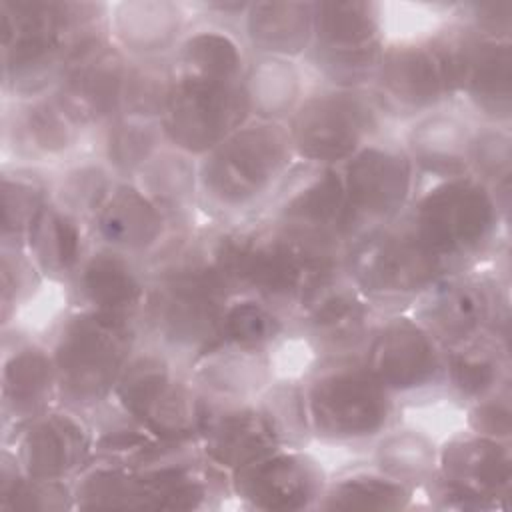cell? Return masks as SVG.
I'll return each mask as SVG.
<instances>
[{"mask_svg": "<svg viewBox=\"0 0 512 512\" xmlns=\"http://www.w3.org/2000/svg\"><path fill=\"white\" fill-rule=\"evenodd\" d=\"M370 92L392 124H406L430 110L450 106L426 32L388 38Z\"/></svg>", "mask_w": 512, "mask_h": 512, "instance_id": "21", "label": "cell"}, {"mask_svg": "<svg viewBox=\"0 0 512 512\" xmlns=\"http://www.w3.org/2000/svg\"><path fill=\"white\" fill-rule=\"evenodd\" d=\"M474 126L460 106H442L404 124L398 136L420 182L468 174Z\"/></svg>", "mask_w": 512, "mask_h": 512, "instance_id": "28", "label": "cell"}, {"mask_svg": "<svg viewBox=\"0 0 512 512\" xmlns=\"http://www.w3.org/2000/svg\"><path fill=\"white\" fill-rule=\"evenodd\" d=\"M440 510H508L512 496V442L458 430L438 442L434 478L422 490Z\"/></svg>", "mask_w": 512, "mask_h": 512, "instance_id": "13", "label": "cell"}, {"mask_svg": "<svg viewBox=\"0 0 512 512\" xmlns=\"http://www.w3.org/2000/svg\"><path fill=\"white\" fill-rule=\"evenodd\" d=\"M388 42L386 6L372 0H314L312 44L302 64L316 84L368 90Z\"/></svg>", "mask_w": 512, "mask_h": 512, "instance_id": "7", "label": "cell"}, {"mask_svg": "<svg viewBox=\"0 0 512 512\" xmlns=\"http://www.w3.org/2000/svg\"><path fill=\"white\" fill-rule=\"evenodd\" d=\"M260 216L312 252L344 256V186L338 166L296 160Z\"/></svg>", "mask_w": 512, "mask_h": 512, "instance_id": "15", "label": "cell"}, {"mask_svg": "<svg viewBox=\"0 0 512 512\" xmlns=\"http://www.w3.org/2000/svg\"><path fill=\"white\" fill-rule=\"evenodd\" d=\"M330 472L308 448H278L230 472L232 498L248 510H316Z\"/></svg>", "mask_w": 512, "mask_h": 512, "instance_id": "18", "label": "cell"}, {"mask_svg": "<svg viewBox=\"0 0 512 512\" xmlns=\"http://www.w3.org/2000/svg\"><path fill=\"white\" fill-rule=\"evenodd\" d=\"M112 400L162 440H198L200 396L190 370L146 340L124 366Z\"/></svg>", "mask_w": 512, "mask_h": 512, "instance_id": "10", "label": "cell"}, {"mask_svg": "<svg viewBox=\"0 0 512 512\" xmlns=\"http://www.w3.org/2000/svg\"><path fill=\"white\" fill-rule=\"evenodd\" d=\"M198 442L204 454L228 472L280 448L256 398L242 402L200 398Z\"/></svg>", "mask_w": 512, "mask_h": 512, "instance_id": "27", "label": "cell"}, {"mask_svg": "<svg viewBox=\"0 0 512 512\" xmlns=\"http://www.w3.org/2000/svg\"><path fill=\"white\" fill-rule=\"evenodd\" d=\"M62 0H0L4 100L50 94L64 70Z\"/></svg>", "mask_w": 512, "mask_h": 512, "instance_id": "12", "label": "cell"}, {"mask_svg": "<svg viewBox=\"0 0 512 512\" xmlns=\"http://www.w3.org/2000/svg\"><path fill=\"white\" fill-rule=\"evenodd\" d=\"M346 280L380 312H408L448 270L412 234L402 216L354 238L342 256Z\"/></svg>", "mask_w": 512, "mask_h": 512, "instance_id": "6", "label": "cell"}, {"mask_svg": "<svg viewBox=\"0 0 512 512\" xmlns=\"http://www.w3.org/2000/svg\"><path fill=\"white\" fill-rule=\"evenodd\" d=\"M118 184L108 164L94 154H80L52 168V200L92 222Z\"/></svg>", "mask_w": 512, "mask_h": 512, "instance_id": "45", "label": "cell"}, {"mask_svg": "<svg viewBox=\"0 0 512 512\" xmlns=\"http://www.w3.org/2000/svg\"><path fill=\"white\" fill-rule=\"evenodd\" d=\"M52 200V168L4 162L0 170V246L24 248L38 214Z\"/></svg>", "mask_w": 512, "mask_h": 512, "instance_id": "39", "label": "cell"}, {"mask_svg": "<svg viewBox=\"0 0 512 512\" xmlns=\"http://www.w3.org/2000/svg\"><path fill=\"white\" fill-rule=\"evenodd\" d=\"M194 20L190 2L120 0L110 6V36L130 60L170 58Z\"/></svg>", "mask_w": 512, "mask_h": 512, "instance_id": "30", "label": "cell"}, {"mask_svg": "<svg viewBox=\"0 0 512 512\" xmlns=\"http://www.w3.org/2000/svg\"><path fill=\"white\" fill-rule=\"evenodd\" d=\"M0 508L24 512H70L76 510L72 480H46L28 476L16 454L2 446L0 456Z\"/></svg>", "mask_w": 512, "mask_h": 512, "instance_id": "47", "label": "cell"}, {"mask_svg": "<svg viewBox=\"0 0 512 512\" xmlns=\"http://www.w3.org/2000/svg\"><path fill=\"white\" fill-rule=\"evenodd\" d=\"M464 428L488 438L512 442V390L504 388L464 408Z\"/></svg>", "mask_w": 512, "mask_h": 512, "instance_id": "53", "label": "cell"}, {"mask_svg": "<svg viewBox=\"0 0 512 512\" xmlns=\"http://www.w3.org/2000/svg\"><path fill=\"white\" fill-rule=\"evenodd\" d=\"M314 0L248 2L240 36L250 54L300 60L312 44Z\"/></svg>", "mask_w": 512, "mask_h": 512, "instance_id": "32", "label": "cell"}, {"mask_svg": "<svg viewBox=\"0 0 512 512\" xmlns=\"http://www.w3.org/2000/svg\"><path fill=\"white\" fill-rule=\"evenodd\" d=\"M508 212L472 174L420 182L402 220L448 272L492 262L508 250Z\"/></svg>", "mask_w": 512, "mask_h": 512, "instance_id": "1", "label": "cell"}, {"mask_svg": "<svg viewBox=\"0 0 512 512\" xmlns=\"http://www.w3.org/2000/svg\"><path fill=\"white\" fill-rule=\"evenodd\" d=\"M226 304V298L196 282L152 276L138 316L142 340L190 370L194 362L222 344Z\"/></svg>", "mask_w": 512, "mask_h": 512, "instance_id": "14", "label": "cell"}, {"mask_svg": "<svg viewBox=\"0 0 512 512\" xmlns=\"http://www.w3.org/2000/svg\"><path fill=\"white\" fill-rule=\"evenodd\" d=\"M312 438L324 446H370L398 422L400 402L362 354L318 360L302 374Z\"/></svg>", "mask_w": 512, "mask_h": 512, "instance_id": "5", "label": "cell"}, {"mask_svg": "<svg viewBox=\"0 0 512 512\" xmlns=\"http://www.w3.org/2000/svg\"><path fill=\"white\" fill-rule=\"evenodd\" d=\"M362 360L400 404L444 390V348L410 312L384 314Z\"/></svg>", "mask_w": 512, "mask_h": 512, "instance_id": "17", "label": "cell"}, {"mask_svg": "<svg viewBox=\"0 0 512 512\" xmlns=\"http://www.w3.org/2000/svg\"><path fill=\"white\" fill-rule=\"evenodd\" d=\"M86 416L94 430V458L98 460L136 470L144 466L164 442L126 414L114 400Z\"/></svg>", "mask_w": 512, "mask_h": 512, "instance_id": "44", "label": "cell"}, {"mask_svg": "<svg viewBox=\"0 0 512 512\" xmlns=\"http://www.w3.org/2000/svg\"><path fill=\"white\" fill-rule=\"evenodd\" d=\"M96 154L108 164L118 180L134 176L166 146L158 120L116 116L96 134Z\"/></svg>", "mask_w": 512, "mask_h": 512, "instance_id": "43", "label": "cell"}, {"mask_svg": "<svg viewBox=\"0 0 512 512\" xmlns=\"http://www.w3.org/2000/svg\"><path fill=\"white\" fill-rule=\"evenodd\" d=\"M294 162L286 124L250 118L198 158L202 218L240 224L260 216Z\"/></svg>", "mask_w": 512, "mask_h": 512, "instance_id": "2", "label": "cell"}, {"mask_svg": "<svg viewBox=\"0 0 512 512\" xmlns=\"http://www.w3.org/2000/svg\"><path fill=\"white\" fill-rule=\"evenodd\" d=\"M288 338H292L290 320L270 304L250 294L228 300L222 316V344L274 358Z\"/></svg>", "mask_w": 512, "mask_h": 512, "instance_id": "42", "label": "cell"}, {"mask_svg": "<svg viewBox=\"0 0 512 512\" xmlns=\"http://www.w3.org/2000/svg\"><path fill=\"white\" fill-rule=\"evenodd\" d=\"M368 464L422 492L438 466V442L424 430L394 424L368 446Z\"/></svg>", "mask_w": 512, "mask_h": 512, "instance_id": "40", "label": "cell"}, {"mask_svg": "<svg viewBox=\"0 0 512 512\" xmlns=\"http://www.w3.org/2000/svg\"><path fill=\"white\" fill-rule=\"evenodd\" d=\"M452 18L468 26L476 36L512 40V0H474L450 4Z\"/></svg>", "mask_w": 512, "mask_h": 512, "instance_id": "52", "label": "cell"}, {"mask_svg": "<svg viewBox=\"0 0 512 512\" xmlns=\"http://www.w3.org/2000/svg\"><path fill=\"white\" fill-rule=\"evenodd\" d=\"M136 472L146 486L148 510H210L232 498L230 472L212 462L198 440H164Z\"/></svg>", "mask_w": 512, "mask_h": 512, "instance_id": "19", "label": "cell"}, {"mask_svg": "<svg viewBox=\"0 0 512 512\" xmlns=\"http://www.w3.org/2000/svg\"><path fill=\"white\" fill-rule=\"evenodd\" d=\"M48 284L38 272L26 248L0 246V326L10 330L18 318Z\"/></svg>", "mask_w": 512, "mask_h": 512, "instance_id": "51", "label": "cell"}, {"mask_svg": "<svg viewBox=\"0 0 512 512\" xmlns=\"http://www.w3.org/2000/svg\"><path fill=\"white\" fill-rule=\"evenodd\" d=\"M256 404L280 448H308L314 444L302 374H276L256 396Z\"/></svg>", "mask_w": 512, "mask_h": 512, "instance_id": "48", "label": "cell"}, {"mask_svg": "<svg viewBox=\"0 0 512 512\" xmlns=\"http://www.w3.org/2000/svg\"><path fill=\"white\" fill-rule=\"evenodd\" d=\"M392 122L368 90L310 84L286 120L296 160L340 166L368 142L390 134Z\"/></svg>", "mask_w": 512, "mask_h": 512, "instance_id": "8", "label": "cell"}, {"mask_svg": "<svg viewBox=\"0 0 512 512\" xmlns=\"http://www.w3.org/2000/svg\"><path fill=\"white\" fill-rule=\"evenodd\" d=\"M172 84L170 58H128L120 114L160 122L170 102Z\"/></svg>", "mask_w": 512, "mask_h": 512, "instance_id": "49", "label": "cell"}, {"mask_svg": "<svg viewBox=\"0 0 512 512\" xmlns=\"http://www.w3.org/2000/svg\"><path fill=\"white\" fill-rule=\"evenodd\" d=\"M128 58L114 44L84 52L66 62L52 96L88 134H96L120 116Z\"/></svg>", "mask_w": 512, "mask_h": 512, "instance_id": "25", "label": "cell"}, {"mask_svg": "<svg viewBox=\"0 0 512 512\" xmlns=\"http://www.w3.org/2000/svg\"><path fill=\"white\" fill-rule=\"evenodd\" d=\"M88 136L64 112L52 92L28 100H4V162L56 168L84 154Z\"/></svg>", "mask_w": 512, "mask_h": 512, "instance_id": "23", "label": "cell"}, {"mask_svg": "<svg viewBox=\"0 0 512 512\" xmlns=\"http://www.w3.org/2000/svg\"><path fill=\"white\" fill-rule=\"evenodd\" d=\"M90 228L96 244L124 252L144 264L176 232L134 180H118L106 204L92 218Z\"/></svg>", "mask_w": 512, "mask_h": 512, "instance_id": "29", "label": "cell"}, {"mask_svg": "<svg viewBox=\"0 0 512 512\" xmlns=\"http://www.w3.org/2000/svg\"><path fill=\"white\" fill-rule=\"evenodd\" d=\"M92 246L90 222L50 200L30 226L24 248L42 278L66 290Z\"/></svg>", "mask_w": 512, "mask_h": 512, "instance_id": "31", "label": "cell"}, {"mask_svg": "<svg viewBox=\"0 0 512 512\" xmlns=\"http://www.w3.org/2000/svg\"><path fill=\"white\" fill-rule=\"evenodd\" d=\"M236 288L270 304L292 324L326 284L342 276V258L312 252L264 216L234 224Z\"/></svg>", "mask_w": 512, "mask_h": 512, "instance_id": "4", "label": "cell"}, {"mask_svg": "<svg viewBox=\"0 0 512 512\" xmlns=\"http://www.w3.org/2000/svg\"><path fill=\"white\" fill-rule=\"evenodd\" d=\"M506 384H512L510 348L490 334L444 348V392L460 406L466 408Z\"/></svg>", "mask_w": 512, "mask_h": 512, "instance_id": "36", "label": "cell"}, {"mask_svg": "<svg viewBox=\"0 0 512 512\" xmlns=\"http://www.w3.org/2000/svg\"><path fill=\"white\" fill-rule=\"evenodd\" d=\"M140 340L134 318L66 306L46 338L56 366L58 402L82 414L110 402Z\"/></svg>", "mask_w": 512, "mask_h": 512, "instance_id": "3", "label": "cell"}, {"mask_svg": "<svg viewBox=\"0 0 512 512\" xmlns=\"http://www.w3.org/2000/svg\"><path fill=\"white\" fill-rule=\"evenodd\" d=\"M418 494L368 464L330 474L316 510H410Z\"/></svg>", "mask_w": 512, "mask_h": 512, "instance_id": "41", "label": "cell"}, {"mask_svg": "<svg viewBox=\"0 0 512 512\" xmlns=\"http://www.w3.org/2000/svg\"><path fill=\"white\" fill-rule=\"evenodd\" d=\"M468 174L490 186L500 200H510L512 188V132L510 126L476 122L470 152Z\"/></svg>", "mask_w": 512, "mask_h": 512, "instance_id": "50", "label": "cell"}, {"mask_svg": "<svg viewBox=\"0 0 512 512\" xmlns=\"http://www.w3.org/2000/svg\"><path fill=\"white\" fill-rule=\"evenodd\" d=\"M134 182L172 230H190L202 220L198 158L166 144L134 176Z\"/></svg>", "mask_w": 512, "mask_h": 512, "instance_id": "35", "label": "cell"}, {"mask_svg": "<svg viewBox=\"0 0 512 512\" xmlns=\"http://www.w3.org/2000/svg\"><path fill=\"white\" fill-rule=\"evenodd\" d=\"M250 52L240 30L230 24L198 18L170 56L174 76L242 82Z\"/></svg>", "mask_w": 512, "mask_h": 512, "instance_id": "34", "label": "cell"}, {"mask_svg": "<svg viewBox=\"0 0 512 512\" xmlns=\"http://www.w3.org/2000/svg\"><path fill=\"white\" fill-rule=\"evenodd\" d=\"M58 378L46 338L2 330L0 414L2 430L58 406Z\"/></svg>", "mask_w": 512, "mask_h": 512, "instance_id": "24", "label": "cell"}, {"mask_svg": "<svg viewBox=\"0 0 512 512\" xmlns=\"http://www.w3.org/2000/svg\"><path fill=\"white\" fill-rule=\"evenodd\" d=\"M382 316L342 274L294 316L292 338L304 344L310 364L356 356L364 352Z\"/></svg>", "mask_w": 512, "mask_h": 512, "instance_id": "22", "label": "cell"}, {"mask_svg": "<svg viewBox=\"0 0 512 512\" xmlns=\"http://www.w3.org/2000/svg\"><path fill=\"white\" fill-rule=\"evenodd\" d=\"M274 358L220 344L190 366V378L204 400H254L276 376Z\"/></svg>", "mask_w": 512, "mask_h": 512, "instance_id": "37", "label": "cell"}, {"mask_svg": "<svg viewBox=\"0 0 512 512\" xmlns=\"http://www.w3.org/2000/svg\"><path fill=\"white\" fill-rule=\"evenodd\" d=\"M242 86L250 118L280 124H286L310 88L300 60L256 54H250Z\"/></svg>", "mask_w": 512, "mask_h": 512, "instance_id": "38", "label": "cell"}, {"mask_svg": "<svg viewBox=\"0 0 512 512\" xmlns=\"http://www.w3.org/2000/svg\"><path fill=\"white\" fill-rule=\"evenodd\" d=\"M456 106H460L474 122L510 126L512 40L474 38L468 76Z\"/></svg>", "mask_w": 512, "mask_h": 512, "instance_id": "33", "label": "cell"}, {"mask_svg": "<svg viewBox=\"0 0 512 512\" xmlns=\"http://www.w3.org/2000/svg\"><path fill=\"white\" fill-rule=\"evenodd\" d=\"M338 170L344 186L346 246L374 228L396 222L420 186V176L394 132L368 142Z\"/></svg>", "mask_w": 512, "mask_h": 512, "instance_id": "11", "label": "cell"}, {"mask_svg": "<svg viewBox=\"0 0 512 512\" xmlns=\"http://www.w3.org/2000/svg\"><path fill=\"white\" fill-rule=\"evenodd\" d=\"M442 348L490 334L510 348L508 278L496 260L440 276L408 310Z\"/></svg>", "mask_w": 512, "mask_h": 512, "instance_id": "9", "label": "cell"}, {"mask_svg": "<svg viewBox=\"0 0 512 512\" xmlns=\"http://www.w3.org/2000/svg\"><path fill=\"white\" fill-rule=\"evenodd\" d=\"M74 498L76 510H148L140 474L98 458L74 478Z\"/></svg>", "mask_w": 512, "mask_h": 512, "instance_id": "46", "label": "cell"}, {"mask_svg": "<svg viewBox=\"0 0 512 512\" xmlns=\"http://www.w3.org/2000/svg\"><path fill=\"white\" fill-rule=\"evenodd\" d=\"M22 470L34 478L72 480L94 460L90 418L62 404L2 430Z\"/></svg>", "mask_w": 512, "mask_h": 512, "instance_id": "20", "label": "cell"}, {"mask_svg": "<svg viewBox=\"0 0 512 512\" xmlns=\"http://www.w3.org/2000/svg\"><path fill=\"white\" fill-rule=\"evenodd\" d=\"M148 286L144 262L94 242L64 294L68 306L138 320Z\"/></svg>", "mask_w": 512, "mask_h": 512, "instance_id": "26", "label": "cell"}, {"mask_svg": "<svg viewBox=\"0 0 512 512\" xmlns=\"http://www.w3.org/2000/svg\"><path fill=\"white\" fill-rule=\"evenodd\" d=\"M172 94L160 126L168 146L202 158L250 120L242 82L172 74Z\"/></svg>", "mask_w": 512, "mask_h": 512, "instance_id": "16", "label": "cell"}]
</instances>
